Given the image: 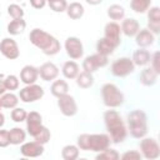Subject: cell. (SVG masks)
I'll use <instances>...</instances> for the list:
<instances>
[{"label":"cell","instance_id":"obj_1","mask_svg":"<svg viewBox=\"0 0 160 160\" xmlns=\"http://www.w3.org/2000/svg\"><path fill=\"white\" fill-rule=\"evenodd\" d=\"M104 122L108 131V135L110 136L111 142L114 144H121L125 141L128 136V128L121 118V115L116 110H106L104 112Z\"/></svg>","mask_w":160,"mask_h":160},{"label":"cell","instance_id":"obj_2","mask_svg":"<svg viewBox=\"0 0 160 160\" xmlns=\"http://www.w3.org/2000/svg\"><path fill=\"white\" fill-rule=\"evenodd\" d=\"M29 40L35 48H38L45 55H49V56L56 55L61 49V45L55 36H52L51 34L39 28H35L30 31Z\"/></svg>","mask_w":160,"mask_h":160},{"label":"cell","instance_id":"obj_3","mask_svg":"<svg viewBox=\"0 0 160 160\" xmlns=\"http://www.w3.org/2000/svg\"><path fill=\"white\" fill-rule=\"evenodd\" d=\"M111 144L108 134H80L76 140V145L82 151L100 152L109 148Z\"/></svg>","mask_w":160,"mask_h":160},{"label":"cell","instance_id":"obj_4","mask_svg":"<svg viewBox=\"0 0 160 160\" xmlns=\"http://www.w3.org/2000/svg\"><path fill=\"white\" fill-rule=\"evenodd\" d=\"M149 131L148 128V115L144 110L135 109L128 114V132L135 139H141L146 136Z\"/></svg>","mask_w":160,"mask_h":160},{"label":"cell","instance_id":"obj_5","mask_svg":"<svg viewBox=\"0 0 160 160\" xmlns=\"http://www.w3.org/2000/svg\"><path fill=\"white\" fill-rule=\"evenodd\" d=\"M101 99L105 106L109 109H116L124 104V94L122 91L112 82H106L101 86Z\"/></svg>","mask_w":160,"mask_h":160},{"label":"cell","instance_id":"obj_6","mask_svg":"<svg viewBox=\"0 0 160 160\" xmlns=\"http://www.w3.org/2000/svg\"><path fill=\"white\" fill-rule=\"evenodd\" d=\"M139 144L140 154L146 160H155L160 156V146L154 138H141Z\"/></svg>","mask_w":160,"mask_h":160},{"label":"cell","instance_id":"obj_7","mask_svg":"<svg viewBox=\"0 0 160 160\" xmlns=\"http://www.w3.org/2000/svg\"><path fill=\"white\" fill-rule=\"evenodd\" d=\"M110 70H111V74L116 78H125L130 74L134 72L135 70V65L132 62V60L130 58H119L116 60L112 61L111 66H110Z\"/></svg>","mask_w":160,"mask_h":160},{"label":"cell","instance_id":"obj_8","mask_svg":"<svg viewBox=\"0 0 160 160\" xmlns=\"http://www.w3.org/2000/svg\"><path fill=\"white\" fill-rule=\"evenodd\" d=\"M45 91L42 89V86L35 84H30V85H25L22 89H20L19 91V99L22 102L30 104V102H35L38 100H40L44 96Z\"/></svg>","mask_w":160,"mask_h":160},{"label":"cell","instance_id":"obj_9","mask_svg":"<svg viewBox=\"0 0 160 160\" xmlns=\"http://www.w3.org/2000/svg\"><path fill=\"white\" fill-rule=\"evenodd\" d=\"M108 64H109L108 56L96 52V54L89 55V56H86V58L84 59V61H82V70L94 74L98 69L104 68V66H106Z\"/></svg>","mask_w":160,"mask_h":160},{"label":"cell","instance_id":"obj_10","mask_svg":"<svg viewBox=\"0 0 160 160\" xmlns=\"http://www.w3.org/2000/svg\"><path fill=\"white\" fill-rule=\"evenodd\" d=\"M64 48H65V51H66L68 56L72 60L81 59L82 55H84V45H82L81 40L76 36H69L65 40Z\"/></svg>","mask_w":160,"mask_h":160},{"label":"cell","instance_id":"obj_11","mask_svg":"<svg viewBox=\"0 0 160 160\" xmlns=\"http://www.w3.org/2000/svg\"><path fill=\"white\" fill-rule=\"evenodd\" d=\"M58 108H59L60 112L68 118H71L78 114L76 100L74 99V96H71L69 94H65V95L58 98Z\"/></svg>","mask_w":160,"mask_h":160},{"label":"cell","instance_id":"obj_12","mask_svg":"<svg viewBox=\"0 0 160 160\" xmlns=\"http://www.w3.org/2000/svg\"><path fill=\"white\" fill-rule=\"evenodd\" d=\"M0 52L8 60H15L20 56L18 42L12 38H4L0 41Z\"/></svg>","mask_w":160,"mask_h":160},{"label":"cell","instance_id":"obj_13","mask_svg":"<svg viewBox=\"0 0 160 160\" xmlns=\"http://www.w3.org/2000/svg\"><path fill=\"white\" fill-rule=\"evenodd\" d=\"M104 38L115 48L121 44V29L116 21H109L104 28Z\"/></svg>","mask_w":160,"mask_h":160},{"label":"cell","instance_id":"obj_14","mask_svg":"<svg viewBox=\"0 0 160 160\" xmlns=\"http://www.w3.org/2000/svg\"><path fill=\"white\" fill-rule=\"evenodd\" d=\"M25 122H26V131L32 138L44 128V125H42V116L38 111L28 112Z\"/></svg>","mask_w":160,"mask_h":160},{"label":"cell","instance_id":"obj_15","mask_svg":"<svg viewBox=\"0 0 160 160\" xmlns=\"http://www.w3.org/2000/svg\"><path fill=\"white\" fill-rule=\"evenodd\" d=\"M44 145L32 140V141H24L20 146V154L25 158H39L44 154Z\"/></svg>","mask_w":160,"mask_h":160},{"label":"cell","instance_id":"obj_16","mask_svg":"<svg viewBox=\"0 0 160 160\" xmlns=\"http://www.w3.org/2000/svg\"><path fill=\"white\" fill-rule=\"evenodd\" d=\"M148 12V30H150L154 35L160 32V8L150 6Z\"/></svg>","mask_w":160,"mask_h":160},{"label":"cell","instance_id":"obj_17","mask_svg":"<svg viewBox=\"0 0 160 160\" xmlns=\"http://www.w3.org/2000/svg\"><path fill=\"white\" fill-rule=\"evenodd\" d=\"M38 70H39V76L44 81H54L59 76V68L51 61L44 62L40 68H38Z\"/></svg>","mask_w":160,"mask_h":160},{"label":"cell","instance_id":"obj_18","mask_svg":"<svg viewBox=\"0 0 160 160\" xmlns=\"http://www.w3.org/2000/svg\"><path fill=\"white\" fill-rule=\"evenodd\" d=\"M120 29H121V34H124L125 36L128 38H134L138 31L140 30V24L136 19H132V18H128V19H122L121 21V25H120Z\"/></svg>","mask_w":160,"mask_h":160},{"label":"cell","instance_id":"obj_19","mask_svg":"<svg viewBox=\"0 0 160 160\" xmlns=\"http://www.w3.org/2000/svg\"><path fill=\"white\" fill-rule=\"evenodd\" d=\"M38 78H39V70L32 65H25L20 70V81L24 82L25 85L35 84Z\"/></svg>","mask_w":160,"mask_h":160},{"label":"cell","instance_id":"obj_20","mask_svg":"<svg viewBox=\"0 0 160 160\" xmlns=\"http://www.w3.org/2000/svg\"><path fill=\"white\" fill-rule=\"evenodd\" d=\"M134 38H135L136 45L139 48H145V49L151 46L155 41V35L148 29H140Z\"/></svg>","mask_w":160,"mask_h":160},{"label":"cell","instance_id":"obj_21","mask_svg":"<svg viewBox=\"0 0 160 160\" xmlns=\"http://www.w3.org/2000/svg\"><path fill=\"white\" fill-rule=\"evenodd\" d=\"M150 58L151 54L149 50H146L145 48H139L134 51L131 60L135 66H146L150 62Z\"/></svg>","mask_w":160,"mask_h":160},{"label":"cell","instance_id":"obj_22","mask_svg":"<svg viewBox=\"0 0 160 160\" xmlns=\"http://www.w3.org/2000/svg\"><path fill=\"white\" fill-rule=\"evenodd\" d=\"M158 78H159V74L150 66V68H145L144 70H141L140 72V82L144 85V86H152L156 84L158 81Z\"/></svg>","mask_w":160,"mask_h":160},{"label":"cell","instance_id":"obj_23","mask_svg":"<svg viewBox=\"0 0 160 160\" xmlns=\"http://www.w3.org/2000/svg\"><path fill=\"white\" fill-rule=\"evenodd\" d=\"M61 72L64 75L65 79H69V80H74L78 74L80 72V66L78 65L76 61L74 60H69V61H65L61 66Z\"/></svg>","mask_w":160,"mask_h":160},{"label":"cell","instance_id":"obj_24","mask_svg":"<svg viewBox=\"0 0 160 160\" xmlns=\"http://www.w3.org/2000/svg\"><path fill=\"white\" fill-rule=\"evenodd\" d=\"M66 15L72 19V20H79L84 16V12H85V9L82 6V4L78 2V1H74V2H70L66 6Z\"/></svg>","mask_w":160,"mask_h":160},{"label":"cell","instance_id":"obj_25","mask_svg":"<svg viewBox=\"0 0 160 160\" xmlns=\"http://www.w3.org/2000/svg\"><path fill=\"white\" fill-rule=\"evenodd\" d=\"M25 29H26V21L24 20V18H21V19H12L8 24V26H6V30H8V32L11 36H16V35L22 34Z\"/></svg>","mask_w":160,"mask_h":160},{"label":"cell","instance_id":"obj_26","mask_svg":"<svg viewBox=\"0 0 160 160\" xmlns=\"http://www.w3.org/2000/svg\"><path fill=\"white\" fill-rule=\"evenodd\" d=\"M50 91L51 94L55 96V98H59V96H62L65 94H68L69 91V85L65 80L62 79H55L50 86Z\"/></svg>","mask_w":160,"mask_h":160},{"label":"cell","instance_id":"obj_27","mask_svg":"<svg viewBox=\"0 0 160 160\" xmlns=\"http://www.w3.org/2000/svg\"><path fill=\"white\" fill-rule=\"evenodd\" d=\"M9 139H10V145H20L26 139V131L19 126H15L9 130Z\"/></svg>","mask_w":160,"mask_h":160},{"label":"cell","instance_id":"obj_28","mask_svg":"<svg viewBox=\"0 0 160 160\" xmlns=\"http://www.w3.org/2000/svg\"><path fill=\"white\" fill-rule=\"evenodd\" d=\"M75 81H76V85L81 89H89L94 85V76L91 72H88V71H80L78 74V76L75 78Z\"/></svg>","mask_w":160,"mask_h":160},{"label":"cell","instance_id":"obj_29","mask_svg":"<svg viewBox=\"0 0 160 160\" xmlns=\"http://www.w3.org/2000/svg\"><path fill=\"white\" fill-rule=\"evenodd\" d=\"M0 104L2 108L5 109H14L18 106L19 104V96H16L12 91L10 92H4L1 96H0Z\"/></svg>","mask_w":160,"mask_h":160},{"label":"cell","instance_id":"obj_30","mask_svg":"<svg viewBox=\"0 0 160 160\" xmlns=\"http://www.w3.org/2000/svg\"><path fill=\"white\" fill-rule=\"evenodd\" d=\"M115 49H116V48H115L110 41H108L105 38L99 39L98 42H96V52H99V54H101V55L109 56V55H111V54L115 51Z\"/></svg>","mask_w":160,"mask_h":160},{"label":"cell","instance_id":"obj_31","mask_svg":"<svg viewBox=\"0 0 160 160\" xmlns=\"http://www.w3.org/2000/svg\"><path fill=\"white\" fill-rule=\"evenodd\" d=\"M108 16L110 18V20L112 21H118V20H122L125 18V9L119 5V4H112L108 8Z\"/></svg>","mask_w":160,"mask_h":160},{"label":"cell","instance_id":"obj_32","mask_svg":"<svg viewBox=\"0 0 160 160\" xmlns=\"http://www.w3.org/2000/svg\"><path fill=\"white\" fill-rule=\"evenodd\" d=\"M80 154V149L78 148V145H65L61 149V158L64 160H76L79 158Z\"/></svg>","mask_w":160,"mask_h":160},{"label":"cell","instance_id":"obj_33","mask_svg":"<svg viewBox=\"0 0 160 160\" xmlns=\"http://www.w3.org/2000/svg\"><path fill=\"white\" fill-rule=\"evenodd\" d=\"M151 6V0H130V8L136 14H145Z\"/></svg>","mask_w":160,"mask_h":160},{"label":"cell","instance_id":"obj_34","mask_svg":"<svg viewBox=\"0 0 160 160\" xmlns=\"http://www.w3.org/2000/svg\"><path fill=\"white\" fill-rule=\"evenodd\" d=\"M95 159L96 160H119L120 159V154L115 149H111L109 146L105 150L98 152L96 156H95Z\"/></svg>","mask_w":160,"mask_h":160},{"label":"cell","instance_id":"obj_35","mask_svg":"<svg viewBox=\"0 0 160 160\" xmlns=\"http://www.w3.org/2000/svg\"><path fill=\"white\" fill-rule=\"evenodd\" d=\"M4 84H5V88L6 90L9 91H15L19 89V85H20V80L16 75H6L5 79H4Z\"/></svg>","mask_w":160,"mask_h":160},{"label":"cell","instance_id":"obj_36","mask_svg":"<svg viewBox=\"0 0 160 160\" xmlns=\"http://www.w3.org/2000/svg\"><path fill=\"white\" fill-rule=\"evenodd\" d=\"M26 115H28L26 110L22 109V108H18V106L14 108V109H11V112H10L11 120L14 122H22V121H25Z\"/></svg>","mask_w":160,"mask_h":160},{"label":"cell","instance_id":"obj_37","mask_svg":"<svg viewBox=\"0 0 160 160\" xmlns=\"http://www.w3.org/2000/svg\"><path fill=\"white\" fill-rule=\"evenodd\" d=\"M24 9L18 4H10L8 6V15L12 19H21L24 18Z\"/></svg>","mask_w":160,"mask_h":160},{"label":"cell","instance_id":"obj_38","mask_svg":"<svg viewBox=\"0 0 160 160\" xmlns=\"http://www.w3.org/2000/svg\"><path fill=\"white\" fill-rule=\"evenodd\" d=\"M50 138H51L50 130H49L46 126H44V128L34 136V140L38 141V142H40V144H42V145H45V144H48V142L50 141Z\"/></svg>","mask_w":160,"mask_h":160},{"label":"cell","instance_id":"obj_39","mask_svg":"<svg viewBox=\"0 0 160 160\" xmlns=\"http://www.w3.org/2000/svg\"><path fill=\"white\" fill-rule=\"evenodd\" d=\"M48 4L50 9L54 10L55 12H64L68 6L66 0H51V1H48Z\"/></svg>","mask_w":160,"mask_h":160},{"label":"cell","instance_id":"obj_40","mask_svg":"<svg viewBox=\"0 0 160 160\" xmlns=\"http://www.w3.org/2000/svg\"><path fill=\"white\" fill-rule=\"evenodd\" d=\"M120 159L121 160H140V159H142V156H141L140 151H138V150H128L122 155H120Z\"/></svg>","mask_w":160,"mask_h":160},{"label":"cell","instance_id":"obj_41","mask_svg":"<svg viewBox=\"0 0 160 160\" xmlns=\"http://www.w3.org/2000/svg\"><path fill=\"white\" fill-rule=\"evenodd\" d=\"M150 62H151V68L160 75V54H159V51H155L151 55Z\"/></svg>","mask_w":160,"mask_h":160},{"label":"cell","instance_id":"obj_42","mask_svg":"<svg viewBox=\"0 0 160 160\" xmlns=\"http://www.w3.org/2000/svg\"><path fill=\"white\" fill-rule=\"evenodd\" d=\"M10 145V139H9V130L0 129V148H6Z\"/></svg>","mask_w":160,"mask_h":160},{"label":"cell","instance_id":"obj_43","mask_svg":"<svg viewBox=\"0 0 160 160\" xmlns=\"http://www.w3.org/2000/svg\"><path fill=\"white\" fill-rule=\"evenodd\" d=\"M30 5L36 9V10H40L42 8H45L46 5V0H30Z\"/></svg>","mask_w":160,"mask_h":160},{"label":"cell","instance_id":"obj_44","mask_svg":"<svg viewBox=\"0 0 160 160\" xmlns=\"http://www.w3.org/2000/svg\"><path fill=\"white\" fill-rule=\"evenodd\" d=\"M89 5H92V6H95V5H99V4H101L102 2V0H85Z\"/></svg>","mask_w":160,"mask_h":160},{"label":"cell","instance_id":"obj_45","mask_svg":"<svg viewBox=\"0 0 160 160\" xmlns=\"http://www.w3.org/2000/svg\"><path fill=\"white\" fill-rule=\"evenodd\" d=\"M6 91V88H5V84H4V80L0 79V96Z\"/></svg>","mask_w":160,"mask_h":160},{"label":"cell","instance_id":"obj_46","mask_svg":"<svg viewBox=\"0 0 160 160\" xmlns=\"http://www.w3.org/2000/svg\"><path fill=\"white\" fill-rule=\"evenodd\" d=\"M4 124H5V116H4V114L0 111V129L4 126Z\"/></svg>","mask_w":160,"mask_h":160},{"label":"cell","instance_id":"obj_47","mask_svg":"<svg viewBox=\"0 0 160 160\" xmlns=\"http://www.w3.org/2000/svg\"><path fill=\"white\" fill-rule=\"evenodd\" d=\"M1 109H2V106H1V104H0V111H1Z\"/></svg>","mask_w":160,"mask_h":160},{"label":"cell","instance_id":"obj_48","mask_svg":"<svg viewBox=\"0 0 160 160\" xmlns=\"http://www.w3.org/2000/svg\"><path fill=\"white\" fill-rule=\"evenodd\" d=\"M48 1H51V0H46V2H48Z\"/></svg>","mask_w":160,"mask_h":160},{"label":"cell","instance_id":"obj_49","mask_svg":"<svg viewBox=\"0 0 160 160\" xmlns=\"http://www.w3.org/2000/svg\"><path fill=\"white\" fill-rule=\"evenodd\" d=\"M16 1H20V0H16Z\"/></svg>","mask_w":160,"mask_h":160}]
</instances>
